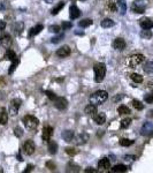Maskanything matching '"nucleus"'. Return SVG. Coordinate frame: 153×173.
I'll return each instance as SVG.
<instances>
[{
  "instance_id": "f257e3e1",
  "label": "nucleus",
  "mask_w": 153,
  "mask_h": 173,
  "mask_svg": "<svg viewBox=\"0 0 153 173\" xmlns=\"http://www.w3.org/2000/svg\"><path fill=\"white\" fill-rule=\"evenodd\" d=\"M107 98H108V94H107V91L105 90H98L93 92L90 98H89V100H90V103L91 104H95V105H102V103H105L106 100H107Z\"/></svg>"
},
{
  "instance_id": "f03ea898",
  "label": "nucleus",
  "mask_w": 153,
  "mask_h": 173,
  "mask_svg": "<svg viewBox=\"0 0 153 173\" xmlns=\"http://www.w3.org/2000/svg\"><path fill=\"white\" fill-rule=\"evenodd\" d=\"M93 70H95V81L97 83H100L104 81L105 79V75H106V66L105 64H96L95 67H93Z\"/></svg>"
},
{
  "instance_id": "7ed1b4c3",
  "label": "nucleus",
  "mask_w": 153,
  "mask_h": 173,
  "mask_svg": "<svg viewBox=\"0 0 153 173\" xmlns=\"http://www.w3.org/2000/svg\"><path fill=\"white\" fill-rule=\"evenodd\" d=\"M23 124H24V126L28 128V129H35L37 128V126L39 125V120L37 119L36 117H34V115H24L23 117Z\"/></svg>"
},
{
  "instance_id": "20e7f679",
  "label": "nucleus",
  "mask_w": 153,
  "mask_h": 173,
  "mask_svg": "<svg viewBox=\"0 0 153 173\" xmlns=\"http://www.w3.org/2000/svg\"><path fill=\"white\" fill-rule=\"evenodd\" d=\"M144 59H145V57L143 54H139V53L138 54H132L128 60V66L131 68H135L136 66L140 65L144 61Z\"/></svg>"
},
{
  "instance_id": "39448f33",
  "label": "nucleus",
  "mask_w": 153,
  "mask_h": 173,
  "mask_svg": "<svg viewBox=\"0 0 153 173\" xmlns=\"http://www.w3.org/2000/svg\"><path fill=\"white\" fill-rule=\"evenodd\" d=\"M22 104V100L19 99V98H14L12 102H10V105H9V114L10 115H16L17 112H19V109Z\"/></svg>"
},
{
  "instance_id": "423d86ee",
  "label": "nucleus",
  "mask_w": 153,
  "mask_h": 173,
  "mask_svg": "<svg viewBox=\"0 0 153 173\" xmlns=\"http://www.w3.org/2000/svg\"><path fill=\"white\" fill-rule=\"evenodd\" d=\"M53 103H54V106L60 110V111H63L67 109V106H68V102H67V99L63 97H55V99L53 100Z\"/></svg>"
},
{
  "instance_id": "0eeeda50",
  "label": "nucleus",
  "mask_w": 153,
  "mask_h": 173,
  "mask_svg": "<svg viewBox=\"0 0 153 173\" xmlns=\"http://www.w3.org/2000/svg\"><path fill=\"white\" fill-rule=\"evenodd\" d=\"M12 43H13V39L10 37V35H8V34H4L0 37V45L2 46L4 49H6V50H8L12 46Z\"/></svg>"
},
{
  "instance_id": "6e6552de",
  "label": "nucleus",
  "mask_w": 153,
  "mask_h": 173,
  "mask_svg": "<svg viewBox=\"0 0 153 173\" xmlns=\"http://www.w3.org/2000/svg\"><path fill=\"white\" fill-rule=\"evenodd\" d=\"M35 149H36V147H35V143H34L32 140H27L25 142L23 143V151H24V154L32 155L35 152Z\"/></svg>"
},
{
  "instance_id": "1a4fd4ad",
  "label": "nucleus",
  "mask_w": 153,
  "mask_h": 173,
  "mask_svg": "<svg viewBox=\"0 0 153 173\" xmlns=\"http://www.w3.org/2000/svg\"><path fill=\"white\" fill-rule=\"evenodd\" d=\"M140 134L143 136H149L153 134V122L146 121L145 124L140 128Z\"/></svg>"
},
{
  "instance_id": "9d476101",
  "label": "nucleus",
  "mask_w": 153,
  "mask_h": 173,
  "mask_svg": "<svg viewBox=\"0 0 153 173\" xmlns=\"http://www.w3.org/2000/svg\"><path fill=\"white\" fill-rule=\"evenodd\" d=\"M70 53H72L70 47H69L68 45H63V46H61L60 49H58V51H57V55H58L59 58H66V57L70 55Z\"/></svg>"
},
{
  "instance_id": "9b49d317",
  "label": "nucleus",
  "mask_w": 153,
  "mask_h": 173,
  "mask_svg": "<svg viewBox=\"0 0 153 173\" xmlns=\"http://www.w3.org/2000/svg\"><path fill=\"white\" fill-rule=\"evenodd\" d=\"M125 46H127V43H125V40H124L123 38L119 37L116 38L114 42H113V47L117 50V51H123L124 49H125Z\"/></svg>"
},
{
  "instance_id": "f8f14e48",
  "label": "nucleus",
  "mask_w": 153,
  "mask_h": 173,
  "mask_svg": "<svg viewBox=\"0 0 153 173\" xmlns=\"http://www.w3.org/2000/svg\"><path fill=\"white\" fill-rule=\"evenodd\" d=\"M53 135V128L51 126H45L43 129V140L45 142H49Z\"/></svg>"
},
{
  "instance_id": "ddd939ff",
  "label": "nucleus",
  "mask_w": 153,
  "mask_h": 173,
  "mask_svg": "<svg viewBox=\"0 0 153 173\" xmlns=\"http://www.w3.org/2000/svg\"><path fill=\"white\" fill-rule=\"evenodd\" d=\"M69 16L72 20H75V19H78L81 16V10L80 8L77 7L76 5H72L70 8H69Z\"/></svg>"
},
{
  "instance_id": "4468645a",
  "label": "nucleus",
  "mask_w": 153,
  "mask_h": 173,
  "mask_svg": "<svg viewBox=\"0 0 153 173\" xmlns=\"http://www.w3.org/2000/svg\"><path fill=\"white\" fill-rule=\"evenodd\" d=\"M98 167H99L100 170H102V171L108 170V169H110V160H109L107 157L102 158V159L99 160V163H98Z\"/></svg>"
},
{
  "instance_id": "2eb2a0df",
  "label": "nucleus",
  "mask_w": 153,
  "mask_h": 173,
  "mask_svg": "<svg viewBox=\"0 0 153 173\" xmlns=\"http://www.w3.org/2000/svg\"><path fill=\"white\" fill-rule=\"evenodd\" d=\"M139 25L142 27V29H152L153 28V21L149 17H144L139 21Z\"/></svg>"
},
{
  "instance_id": "dca6fc26",
  "label": "nucleus",
  "mask_w": 153,
  "mask_h": 173,
  "mask_svg": "<svg viewBox=\"0 0 153 173\" xmlns=\"http://www.w3.org/2000/svg\"><path fill=\"white\" fill-rule=\"evenodd\" d=\"M93 120L97 125H104L105 122H106V114L105 113H96L95 115H93Z\"/></svg>"
},
{
  "instance_id": "f3484780",
  "label": "nucleus",
  "mask_w": 153,
  "mask_h": 173,
  "mask_svg": "<svg viewBox=\"0 0 153 173\" xmlns=\"http://www.w3.org/2000/svg\"><path fill=\"white\" fill-rule=\"evenodd\" d=\"M61 136H62V139L65 140L66 142H72V141H73V139H74V136H75V134H74L73 130L67 129V130H65V132H62Z\"/></svg>"
},
{
  "instance_id": "a211bd4d",
  "label": "nucleus",
  "mask_w": 153,
  "mask_h": 173,
  "mask_svg": "<svg viewBox=\"0 0 153 173\" xmlns=\"http://www.w3.org/2000/svg\"><path fill=\"white\" fill-rule=\"evenodd\" d=\"M43 29H44L43 24H37L36 27H32L29 30V37H35V36L38 35Z\"/></svg>"
},
{
  "instance_id": "6ab92c4d",
  "label": "nucleus",
  "mask_w": 153,
  "mask_h": 173,
  "mask_svg": "<svg viewBox=\"0 0 153 173\" xmlns=\"http://www.w3.org/2000/svg\"><path fill=\"white\" fill-rule=\"evenodd\" d=\"M84 113L87 114V115H95L96 113H97V105L90 103L87 106H85V109H84Z\"/></svg>"
},
{
  "instance_id": "aec40b11",
  "label": "nucleus",
  "mask_w": 153,
  "mask_h": 173,
  "mask_svg": "<svg viewBox=\"0 0 153 173\" xmlns=\"http://www.w3.org/2000/svg\"><path fill=\"white\" fill-rule=\"evenodd\" d=\"M87 140H89V135H87V133H81L80 135L76 137V143L81 145V144H85L87 142Z\"/></svg>"
},
{
  "instance_id": "412c9836",
  "label": "nucleus",
  "mask_w": 153,
  "mask_h": 173,
  "mask_svg": "<svg viewBox=\"0 0 153 173\" xmlns=\"http://www.w3.org/2000/svg\"><path fill=\"white\" fill-rule=\"evenodd\" d=\"M47 149H49V152H50L51 155H55V154L58 152V143L50 140V141H49V147H47Z\"/></svg>"
},
{
  "instance_id": "4be33fe9",
  "label": "nucleus",
  "mask_w": 153,
  "mask_h": 173,
  "mask_svg": "<svg viewBox=\"0 0 153 173\" xmlns=\"http://www.w3.org/2000/svg\"><path fill=\"white\" fill-rule=\"evenodd\" d=\"M8 122V113L6 109H1L0 112V125H6Z\"/></svg>"
},
{
  "instance_id": "5701e85b",
  "label": "nucleus",
  "mask_w": 153,
  "mask_h": 173,
  "mask_svg": "<svg viewBox=\"0 0 153 173\" xmlns=\"http://www.w3.org/2000/svg\"><path fill=\"white\" fill-rule=\"evenodd\" d=\"M117 2V8L120 10V13L124 15L125 12H127V4H125V0H116Z\"/></svg>"
},
{
  "instance_id": "b1692460",
  "label": "nucleus",
  "mask_w": 153,
  "mask_h": 173,
  "mask_svg": "<svg viewBox=\"0 0 153 173\" xmlns=\"http://www.w3.org/2000/svg\"><path fill=\"white\" fill-rule=\"evenodd\" d=\"M65 7V1H59L58 4L54 6V8L51 10V14L52 15H57L59 12L62 9V8Z\"/></svg>"
},
{
  "instance_id": "393cba45",
  "label": "nucleus",
  "mask_w": 153,
  "mask_h": 173,
  "mask_svg": "<svg viewBox=\"0 0 153 173\" xmlns=\"http://www.w3.org/2000/svg\"><path fill=\"white\" fill-rule=\"evenodd\" d=\"M127 170H128L127 166L120 164V165H115L114 167H112V169H110V172L112 173H116V172L121 173V172H125Z\"/></svg>"
},
{
  "instance_id": "a878e982",
  "label": "nucleus",
  "mask_w": 153,
  "mask_h": 173,
  "mask_svg": "<svg viewBox=\"0 0 153 173\" xmlns=\"http://www.w3.org/2000/svg\"><path fill=\"white\" fill-rule=\"evenodd\" d=\"M5 59L6 60H10V61H14L17 59V57H16V53L14 51H12V50H9L8 49L7 52L5 53Z\"/></svg>"
},
{
  "instance_id": "bb28decb",
  "label": "nucleus",
  "mask_w": 153,
  "mask_h": 173,
  "mask_svg": "<svg viewBox=\"0 0 153 173\" xmlns=\"http://www.w3.org/2000/svg\"><path fill=\"white\" fill-rule=\"evenodd\" d=\"M107 8L109 9V12L115 13L117 10V2L114 1V0H109L108 2H107Z\"/></svg>"
},
{
  "instance_id": "cd10ccee",
  "label": "nucleus",
  "mask_w": 153,
  "mask_h": 173,
  "mask_svg": "<svg viewBox=\"0 0 153 173\" xmlns=\"http://www.w3.org/2000/svg\"><path fill=\"white\" fill-rule=\"evenodd\" d=\"M131 9H132L134 13H138V14H142V13L145 12V7L144 6H139L138 4H134L131 6Z\"/></svg>"
},
{
  "instance_id": "c85d7f7f",
  "label": "nucleus",
  "mask_w": 153,
  "mask_h": 173,
  "mask_svg": "<svg viewBox=\"0 0 153 173\" xmlns=\"http://www.w3.org/2000/svg\"><path fill=\"white\" fill-rule=\"evenodd\" d=\"M143 69H144L145 73H149V74H150V73H153V60L146 61Z\"/></svg>"
},
{
  "instance_id": "c756f323",
  "label": "nucleus",
  "mask_w": 153,
  "mask_h": 173,
  "mask_svg": "<svg viewBox=\"0 0 153 173\" xmlns=\"http://www.w3.org/2000/svg\"><path fill=\"white\" fill-rule=\"evenodd\" d=\"M117 113H119V114H122V115H123V114H129V113H130V109L125 105H121L117 107Z\"/></svg>"
},
{
  "instance_id": "7c9ffc66",
  "label": "nucleus",
  "mask_w": 153,
  "mask_h": 173,
  "mask_svg": "<svg viewBox=\"0 0 153 173\" xmlns=\"http://www.w3.org/2000/svg\"><path fill=\"white\" fill-rule=\"evenodd\" d=\"M113 25H114V21L112 19H105L104 21H102V28H112Z\"/></svg>"
},
{
  "instance_id": "2f4dec72",
  "label": "nucleus",
  "mask_w": 153,
  "mask_h": 173,
  "mask_svg": "<svg viewBox=\"0 0 153 173\" xmlns=\"http://www.w3.org/2000/svg\"><path fill=\"white\" fill-rule=\"evenodd\" d=\"M92 23H93V21L91 19H84V20H82V21L78 22V25L82 27V28H87V27H90Z\"/></svg>"
},
{
  "instance_id": "473e14b6",
  "label": "nucleus",
  "mask_w": 153,
  "mask_h": 173,
  "mask_svg": "<svg viewBox=\"0 0 153 173\" xmlns=\"http://www.w3.org/2000/svg\"><path fill=\"white\" fill-rule=\"evenodd\" d=\"M140 37L144 38V39H150L152 37V31L150 29H143L142 32H140Z\"/></svg>"
},
{
  "instance_id": "72a5a7b5",
  "label": "nucleus",
  "mask_w": 153,
  "mask_h": 173,
  "mask_svg": "<svg viewBox=\"0 0 153 173\" xmlns=\"http://www.w3.org/2000/svg\"><path fill=\"white\" fill-rule=\"evenodd\" d=\"M130 77H131V80H132L135 83H142L143 82V76L137 74V73H132V74L130 75Z\"/></svg>"
},
{
  "instance_id": "f704fd0d",
  "label": "nucleus",
  "mask_w": 153,
  "mask_h": 173,
  "mask_svg": "<svg viewBox=\"0 0 153 173\" xmlns=\"http://www.w3.org/2000/svg\"><path fill=\"white\" fill-rule=\"evenodd\" d=\"M132 106H134L136 110H138V111L144 109V105L142 104V102H139L137 99H134V100H132Z\"/></svg>"
},
{
  "instance_id": "c9c22d12",
  "label": "nucleus",
  "mask_w": 153,
  "mask_h": 173,
  "mask_svg": "<svg viewBox=\"0 0 153 173\" xmlns=\"http://www.w3.org/2000/svg\"><path fill=\"white\" fill-rule=\"evenodd\" d=\"M131 144H134V141L129 140V139H122L120 141V145H122V147H130Z\"/></svg>"
},
{
  "instance_id": "e433bc0d",
  "label": "nucleus",
  "mask_w": 153,
  "mask_h": 173,
  "mask_svg": "<svg viewBox=\"0 0 153 173\" xmlns=\"http://www.w3.org/2000/svg\"><path fill=\"white\" fill-rule=\"evenodd\" d=\"M130 124H131L130 118H125V119H123V120L121 121V128H122V129H125V128H128L130 126Z\"/></svg>"
},
{
  "instance_id": "4c0bfd02",
  "label": "nucleus",
  "mask_w": 153,
  "mask_h": 173,
  "mask_svg": "<svg viewBox=\"0 0 153 173\" xmlns=\"http://www.w3.org/2000/svg\"><path fill=\"white\" fill-rule=\"evenodd\" d=\"M17 65H19V58H17L16 60L12 61V66H10V69L8 70V74H12V73L15 70V68L17 67Z\"/></svg>"
},
{
  "instance_id": "58836bf2",
  "label": "nucleus",
  "mask_w": 153,
  "mask_h": 173,
  "mask_svg": "<svg viewBox=\"0 0 153 173\" xmlns=\"http://www.w3.org/2000/svg\"><path fill=\"white\" fill-rule=\"evenodd\" d=\"M63 37H65V35H63V34H60V35L57 36V37L52 38L51 43H53V44H57V43H59V42H61V39H63Z\"/></svg>"
},
{
  "instance_id": "ea45409f",
  "label": "nucleus",
  "mask_w": 153,
  "mask_h": 173,
  "mask_svg": "<svg viewBox=\"0 0 153 173\" xmlns=\"http://www.w3.org/2000/svg\"><path fill=\"white\" fill-rule=\"evenodd\" d=\"M144 100L149 104H152L153 103V94H147L144 96Z\"/></svg>"
},
{
  "instance_id": "a19ab883",
  "label": "nucleus",
  "mask_w": 153,
  "mask_h": 173,
  "mask_svg": "<svg viewBox=\"0 0 153 173\" xmlns=\"http://www.w3.org/2000/svg\"><path fill=\"white\" fill-rule=\"evenodd\" d=\"M49 30L51 31V32H54V34H59L60 32V27L59 25H51L50 28H49Z\"/></svg>"
},
{
  "instance_id": "79ce46f5",
  "label": "nucleus",
  "mask_w": 153,
  "mask_h": 173,
  "mask_svg": "<svg viewBox=\"0 0 153 173\" xmlns=\"http://www.w3.org/2000/svg\"><path fill=\"white\" fill-rule=\"evenodd\" d=\"M45 95H46L47 97L50 98L51 100H54V99H55V97H57V95H55L54 92H52V91H49V90L45 91Z\"/></svg>"
},
{
  "instance_id": "37998d69",
  "label": "nucleus",
  "mask_w": 153,
  "mask_h": 173,
  "mask_svg": "<svg viewBox=\"0 0 153 173\" xmlns=\"http://www.w3.org/2000/svg\"><path fill=\"white\" fill-rule=\"evenodd\" d=\"M77 151L75 150L74 148H66V154L69 155V156H75Z\"/></svg>"
},
{
  "instance_id": "c03bdc74",
  "label": "nucleus",
  "mask_w": 153,
  "mask_h": 173,
  "mask_svg": "<svg viewBox=\"0 0 153 173\" xmlns=\"http://www.w3.org/2000/svg\"><path fill=\"white\" fill-rule=\"evenodd\" d=\"M14 134L15 136H17V137H22V136H23V130H22L20 127H16L14 129Z\"/></svg>"
},
{
  "instance_id": "a18cd8bd",
  "label": "nucleus",
  "mask_w": 153,
  "mask_h": 173,
  "mask_svg": "<svg viewBox=\"0 0 153 173\" xmlns=\"http://www.w3.org/2000/svg\"><path fill=\"white\" fill-rule=\"evenodd\" d=\"M62 29L63 30H68V29H70L72 27H73V23L72 22H62Z\"/></svg>"
},
{
  "instance_id": "49530a36",
  "label": "nucleus",
  "mask_w": 153,
  "mask_h": 173,
  "mask_svg": "<svg viewBox=\"0 0 153 173\" xmlns=\"http://www.w3.org/2000/svg\"><path fill=\"white\" fill-rule=\"evenodd\" d=\"M46 166H47L50 170H52V171L55 170V164H53L52 162H47V163H46Z\"/></svg>"
},
{
  "instance_id": "de8ad7c7",
  "label": "nucleus",
  "mask_w": 153,
  "mask_h": 173,
  "mask_svg": "<svg viewBox=\"0 0 153 173\" xmlns=\"http://www.w3.org/2000/svg\"><path fill=\"white\" fill-rule=\"evenodd\" d=\"M5 28H6V22L2 21V20H0V31L5 30Z\"/></svg>"
},
{
  "instance_id": "09e8293b",
  "label": "nucleus",
  "mask_w": 153,
  "mask_h": 173,
  "mask_svg": "<svg viewBox=\"0 0 153 173\" xmlns=\"http://www.w3.org/2000/svg\"><path fill=\"white\" fill-rule=\"evenodd\" d=\"M32 169H34V165H31V164H30V165L27 166V169L24 170V173H25V172H31V171H32Z\"/></svg>"
},
{
  "instance_id": "8fccbe9b",
  "label": "nucleus",
  "mask_w": 153,
  "mask_h": 173,
  "mask_svg": "<svg viewBox=\"0 0 153 173\" xmlns=\"http://www.w3.org/2000/svg\"><path fill=\"white\" fill-rule=\"evenodd\" d=\"M134 159H135V156H124V160H127V162L128 160L130 162V160H134Z\"/></svg>"
},
{
  "instance_id": "3c124183",
  "label": "nucleus",
  "mask_w": 153,
  "mask_h": 173,
  "mask_svg": "<svg viewBox=\"0 0 153 173\" xmlns=\"http://www.w3.org/2000/svg\"><path fill=\"white\" fill-rule=\"evenodd\" d=\"M85 172H93V173H96V172H97V170H93L92 167H87V169H85Z\"/></svg>"
},
{
  "instance_id": "603ef678",
  "label": "nucleus",
  "mask_w": 153,
  "mask_h": 173,
  "mask_svg": "<svg viewBox=\"0 0 153 173\" xmlns=\"http://www.w3.org/2000/svg\"><path fill=\"white\" fill-rule=\"evenodd\" d=\"M53 0H45V2H47V4H51Z\"/></svg>"
},
{
  "instance_id": "864d4df0",
  "label": "nucleus",
  "mask_w": 153,
  "mask_h": 173,
  "mask_svg": "<svg viewBox=\"0 0 153 173\" xmlns=\"http://www.w3.org/2000/svg\"><path fill=\"white\" fill-rule=\"evenodd\" d=\"M81 1H85V0H81Z\"/></svg>"
}]
</instances>
